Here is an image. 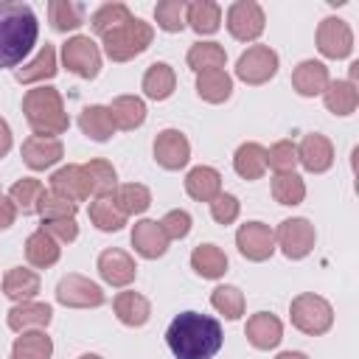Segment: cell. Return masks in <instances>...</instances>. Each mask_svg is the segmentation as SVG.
<instances>
[{
  "label": "cell",
  "instance_id": "41",
  "mask_svg": "<svg viewBox=\"0 0 359 359\" xmlns=\"http://www.w3.org/2000/svg\"><path fill=\"white\" fill-rule=\"evenodd\" d=\"M210 306H213L224 320L233 323V320H241L247 300H244V292H241L238 286L222 283V286H216V289L210 292Z\"/></svg>",
  "mask_w": 359,
  "mask_h": 359
},
{
  "label": "cell",
  "instance_id": "18",
  "mask_svg": "<svg viewBox=\"0 0 359 359\" xmlns=\"http://www.w3.org/2000/svg\"><path fill=\"white\" fill-rule=\"evenodd\" d=\"M53 320V309L48 303L39 300H25V303H14L6 314V323L11 331L22 334V331H36V328H48Z\"/></svg>",
  "mask_w": 359,
  "mask_h": 359
},
{
  "label": "cell",
  "instance_id": "17",
  "mask_svg": "<svg viewBox=\"0 0 359 359\" xmlns=\"http://www.w3.org/2000/svg\"><path fill=\"white\" fill-rule=\"evenodd\" d=\"M132 247H135V252H137L140 258L154 261V258H163V255L168 252V236L163 233L160 222H154V219H140V222H135V227H132Z\"/></svg>",
  "mask_w": 359,
  "mask_h": 359
},
{
  "label": "cell",
  "instance_id": "25",
  "mask_svg": "<svg viewBox=\"0 0 359 359\" xmlns=\"http://www.w3.org/2000/svg\"><path fill=\"white\" fill-rule=\"evenodd\" d=\"M39 275L28 266H11L6 275H3V294L11 300V303H25V300H34L39 294Z\"/></svg>",
  "mask_w": 359,
  "mask_h": 359
},
{
  "label": "cell",
  "instance_id": "27",
  "mask_svg": "<svg viewBox=\"0 0 359 359\" xmlns=\"http://www.w3.org/2000/svg\"><path fill=\"white\" fill-rule=\"evenodd\" d=\"M323 104L331 115H351L356 112L359 107V90H356V81H348V79H337V81H328L325 93H323Z\"/></svg>",
  "mask_w": 359,
  "mask_h": 359
},
{
  "label": "cell",
  "instance_id": "40",
  "mask_svg": "<svg viewBox=\"0 0 359 359\" xmlns=\"http://www.w3.org/2000/svg\"><path fill=\"white\" fill-rule=\"evenodd\" d=\"M42 191H45V185H42L36 177H22V180H17V182L8 188V199L14 202L17 213L31 216V213H36V205H39Z\"/></svg>",
  "mask_w": 359,
  "mask_h": 359
},
{
  "label": "cell",
  "instance_id": "53",
  "mask_svg": "<svg viewBox=\"0 0 359 359\" xmlns=\"http://www.w3.org/2000/svg\"><path fill=\"white\" fill-rule=\"evenodd\" d=\"M275 359H309L303 351H280Z\"/></svg>",
  "mask_w": 359,
  "mask_h": 359
},
{
  "label": "cell",
  "instance_id": "35",
  "mask_svg": "<svg viewBox=\"0 0 359 359\" xmlns=\"http://www.w3.org/2000/svg\"><path fill=\"white\" fill-rule=\"evenodd\" d=\"M196 95L208 104H224L233 95V76L227 70L196 73Z\"/></svg>",
  "mask_w": 359,
  "mask_h": 359
},
{
  "label": "cell",
  "instance_id": "14",
  "mask_svg": "<svg viewBox=\"0 0 359 359\" xmlns=\"http://www.w3.org/2000/svg\"><path fill=\"white\" fill-rule=\"evenodd\" d=\"M95 266H98L101 280L109 283V286H115V289H123V286H129V283L137 278V264H135V258H132L126 250H118V247L104 250V252L98 255Z\"/></svg>",
  "mask_w": 359,
  "mask_h": 359
},
{
  "label": "cell",
  "instance_id": "33",
  "mask_svg": "<svg viewBox=\"0 0 359 359\" xmlns=\"http://www.w3.org/2000/svg\"><path fill=\"white\" fill-rule=\"evenodd\" d=\"M81 168H84V177H87L90 196L101 199V196H112L115 194V188H118V171H115V165L109 160L95 157V160L84 163Z\"/></svg>",
  "mask_w": 359,
  "mask_h": 359
},
{
  "label": "cell",
  "instance_id": "10",
  "mask_svg": "<svg viewBox=\"0 0 359 359\" xmlns=\"http://www.w3.org/2000/svg\"><path fill=\"white\" fill-rule=\"evenodd\" d=\"M224 25H227L233 39L255 42L266 28V17H264V8L255 0H236L227 8V22Z\"/></svg>",
  "mask_w": 359,
  "mask_h": 359
},
{
  "label": "cell",
  "instance_id": "11",
  "mask_svg": "<svg viewBox=\"0 0 359 359\" xmlns=\"http://www.w3.org/2000/svg\"><path fill=\"white\" fill-rule=\"evenodd\" d=\"M236 247L247 261H255V264L269 261L272 252L278 250L275 247V230L264 222H244L236 230Z\"/></svg>",
  "mask_w": 359,
  "mask_h": 359
},
{
  "label": "cell",
  "instance_id": "7",
  "mask_svg": "<svg viewBox=\"0 0 359 359\" xmlns=\"http://www.w3.org/2000/svg\"><path fill=\"white\" fill-rule=\"evenodd\" d=\"M62 65L79 76V79H95L101 73V48L84 36V34H76L70 36L65 45H62Z\"/></svg>",
  "mask_w": 359,
  "mask_h": 359
},
{
  "label": "cell",
  "instance_id": "1",
  "mask_svg": "<svg viewBox=\"0 0 359 359\" xmlns=\"http://www.w3.org/2000/svg\"><path fill=\"white\" fill-rule=\"evenodd\" d=\"M165 342L174 359H213L222 351L224 334L219 320L199 311H182L165 328Z\"/></svg>",
  "mask_w": 359,
  "mask_h": 359
},
{
  "label": "cell",
  "instance_id": "21",
  "mask_svg": "<svg viewBox=\"0 0 359 359\" xmlns=\"http://www.w3.org/2000/svg\"><path fill=\"white\" fill-rule=\"evenodd\" d=\"M50 191L59 194V196H65V199H70V202H76V205L84 202V199L90 196L84 168H81L79 163H67V165L56 168V171L50 174Z\"/></svg>",
  "mask_w": 359,
  "mask_h": 359
},
{
  "label": "cell",
  "instance_id": "43",
  "mask_svg": "<svg viewBox=\"0 0 359 359\" xmlns=\"http://www.w3.org/2000/svg\"><path fill=\"white\" fill-rule=\"evenodd\" d=\"M272 196H275L278 205H289V208L300 205L306 199V182H303V177L294 174V171L275 174L272 177Z\"/></svg>",
  "mask_w": 359,
  "mask_h": 359
},
{
  "label": "cell",
  "instance_id": "2",
  "mask_svg": "<svg viewBox=\"0 0 359 359\" xmlns=\"http://www.w3.org/2000/svg\"><path fill=\"white\" fill-rule=\"evenodd\" d=\"M39 36V20L28 3L0 0V70L17 67Z\"/></svg>",
  "mask_w": 359,
  "mask_h": 359
},
{
  "label": "cell",
  "instance_id": "9",
  "mask_svg": "<svg viewBox=\"0 0 359 359\" xmlns=\"http://www.w3.org/2000/svg\"><path fill=\"white\" fill-rule=\"evenodd\" d=\"M104 300H107L104 289L79 272H67L56 283V303H62L67 309H98V306H104Z\"/></svg>",
  "mask_w": 359,
  "mask_h": 359
},
{
  "label": "cell",
  "instance_id": "19",
  "mask_svg": "<svg viewBox=\"0 0 359 359\" xmlns=\"http://www.w3.org/2000/svg\"><path fill=\"white\" fill-rule=\"evenodd\" d=\"M244 337L252 348L258 351H269V348H278L280 339H283V323L269 314V311H255L247 325H244Z\"/></svg>",
  "mask_w": 359,
  "mask_h": 359
},
{
  "label": "cell",
  "instance_id": "48",
  "mask_svg": "<svg viewBox=\"0 0 359 359\" xmlns=\"http://www.w3.org/2000/svg\"><path fill=\"white\" fill-rule=\"evenodd\" d=\"M191 213L188 210H180V208H174V210H168L163 219H160V227H163V233L168 236V241H182L188 233H191Z\"/></svg>",
  "mask_w": 359,
  "mask_h": 359
},
{
  "label": "cell",
  "instance_id": "3",
  "mask_svg": "<svg viewBox=\"0 0 359 359\" xmlns=\"http://www.w3.org/2000/svg\"><path fill=\"white\" fill-rule=\"evenodd\" d=\"M22 112H25L31 132L42 135V137H59L70 126V118L65 112V101H62L59 90L45 87V84L34 87L22 95Z\"/></svg>",
  "mask_w": 359,
  "mask_h": 359
},
{
  "label": "cell",
  "instance_id": "23",
  "mask_svg": "<svg viewBox=\"0 0 359 359\" xmlns=\"http://www.w3.org/2000/svg\"><path fill=\"white\" fill-rule=\"evenodd\" d=\"M185 194L196 202H213L222 194V174L213 165H194L185 174Z\"/></svg>",
  "mask_w": 359,
  "mask_h": 359
},
{
  "label": "cell",
  "instance_id": "45",
  "mask_svg": "<svg viewBox=\"0 0 359 359\" xmlns=\"http://www.w3.org/2000/svg\"><path fill=\"white\" fill-rule=\"evenodd\" d=\"M76 210L79 205L53 194V191H42L39 196V205H36V213L42 216V222H53V219H76Z\"/></svg>",
  "mask_w": 359,
  "mask_h": 359
},
{
  "label": "cell",
  "instance_id": "13",
  "mask_svg": "<svg viewBox=\"0 0 359 359\" xmlns=\"http://www.w3.org/2000/svg\"><path fill=\"white\" fill-rule=\"evenodd\" d=\"M154 160L165 171H180L191 160V143L180 129H163L154 137Z\"/></svg>",
  "mask_w": 359,
  "mask_h": 359
},
{
  "label": "cell",
  "instance_id": "32",
  "mask_svg": "<svg viewBox=\"0 0 359 359\" xmlns=\"http://www.w3.org/2000/svg\"><path fill=\"white\" fill-rule=\"evenodd\" d=\"M109 115H112L115 129H123V132L140 129L146 121V101L137 95H118L109 104Z\"/></svg>",
  "mask_w": 359,
  "mask_h": 359
},
{
  "label": "cell",
  "instance_id": "34",
  "mask_svg": "<svg viewBox=\"0 0 359 359\" xmlns=\"http://www.w3.org/2000/svg\"><path fill=\"white\" fill-rule=\"evenodd\" d=\"M79 129L95 140V143H107L112 135H115V123H112V115H109V107H101V104H90L81 109L79 115Z\"/></svg>",
  "mask_w": 359,
  "mask_h": 359
},
{
  "label": "cell",
  "instance_id": "52",
  "mask_svg": "<svg viewBox=\"0 0 359 359\" xmlns=\"http://www.w3.org/2000/svg\"><path fill=\"white\" fill-rule=\"evenodd\" d=\"M11 143H14V137H11V126L6 123V118H0V160L11 151Z\"/></svg>",
  "mask_w": 359,
  "mask_h": 359
},
{
  "label": "cell",
  "instance_id": "39",
  "mask_svg": "<svg viewBox=\"0 0 359 359\" xmlns=\"http://www.w3.org/2000/svg\"><path fill=\"white\" fill-rule=\"evenodd\" d=\"M132 17H135V14L129 11L126 3H104V6H98V8L93 11V17H90V28H93V34L104 36V34L115 31L118 25L129 22Z\"/></svg>",
  "mask_w": 359,
  "mask_h": 359
},
{
  "label": "cell",
  "instance_id": "20",
  "mask_svg": "<svg viewBox=\"0 0 359 359\" xmlns=\"http://www.w3.org/2000/svg\"><path fill=\"white\" fill-rule=\"evenodd\" d=\"M331 81V73L323 62L317 59H303L294 70H292V87L297 95L303 98H314V95H323L325 87Z\"/></svg>",
  "mask_w": 359,
  "mask_h": 359
},
{
  "label": "cell",
  "instance_id": "50",
  "mask_svg": "<svg viewBox=\"0 0 359 359\" xmlns=\"http://www.w3.org/2000/svg\"><path fill=\"white\" fill-rule=\"evenodd\" d=\"M39 227H42L45 233H50L59 244H70V241L79 238V224H76V219H53V222H42Z\"/></svg>",
  "mask_w": 359,
  "mask_h": 359
},
{
  "label": "cell",
  "instance_id": "55",
  "mask_svg": "<svg viewBox=\"0 0 359 359\" xmlns=\"http://www.w3.org/2000/svg\"><path fill=\"white\" fill-rule=\"evenodd\" d=\"M8 359H22V356H14V353H11V356H8Z\"/></svg>",
  "mask_w": 359,
  "mask_h": 359
},
{
  "label": "cell",
  "instance_id": "29",
  "mask_svg": "<svg viewBox=\"0 0 359 359\" xmlns=\"http://www.w3.org/2000/svg\"><path fill=\"white\" fill-rule=\"evenodd\" d=\"M233 168H236V174H238L241 180H247V182L261 180L264 171H266V149H264L261 143H255V140L241 143V146L236 149V154H233Z\"/></svg>",
  "mask_w": 359,
  "mask_h": 359
},
{
  "label": "cell",
  "instance_id": "37",
  "mask_svg": "<svg viewBox=\"0 0 359 359\" xmlns=\"http://www.w3.org/2000/svg\"><path fill=\"white\" fill-rule=\"evenodd\" d=\"M188 67L194 73H205V70H224L227 65V53L219 42H194L188 48V56H185Z\"/></svg>",
  "mask_w": 359,
  "mask_h": 359
},
{
  "label": "cell",
  "instance_id": "15",
  "mask_svg": "<svg viewBox=\"0 0 359 359\" xmlns=\"http://www.w3.org/2000/svg\"><path fill=\"white\" fill-rule=\"evenodd\" d=\"M22 163L31 168V171H45L50 165H56L62 157H65V146L59 137H42V135H31L22 140Z\"/></svg>",
  "mask_w": 359,
  "mask_h": 359
},
{
  "label": "cell",
  "instance_id": "51",
  "mask_svg": "<svg viewBox=\"0 0 359 359\" xmlns=\"http://www.w3.org/2000/svg\"><path fill=\"white\" fill-rule=\"evenodd\" d=\"M14 222H17V208H14V202L0 194V230H8Z\"/></svg>",
  "mask_w": 359,
  "mask_h": 359
},
{
  "label": "cell",
  "instance_id": "31",
  "mask_svg": "<svg viewBox=\"0 0 359 359\" xmlns=\"http://www.w3.org/2000/svg\"><path fill=\"white\" fill-rule=\"evenodd\" d=\"M191 269L205 280H219L227 272V255L216 244H199L191 252Z\"/></svg>",
  "mask_w": 359,
  "mask_h": 359
},
{
  "label": "cell",
  "instance_id": "8",
  "mask_svg": "<svg viewBox=\"0 0 359 359\" xmlns=\"http://www.w3.org/2000/svg\"><path fill=\"white\" fill-rule=\"evenodd\" d=\"M278 65H280V59L269 45H250L236 62V79L258 87V84H266L269 79H275Z\"/></svg>",
  "mask_w": 359,
  "mask_h": 359
},
{
  "label": "cell",
  "instance_id": "30",
  "mask_svg": "<svg viewBox=\"0 0 359 359\" xmlns=\"http://www.w3.org/2000/svg\"><path fill=\"white\" fill-rule=\"evenodd\" d=\"M59 255H62L59 241H56L50 233H45L42 227L34 230V233L25 238V258H28L31 266L48 269V266H53V264L59 261Z\"/></svg>",
  "mask_w": 359,
  "mask_h": 359
},
{
  "label": "cell",
  "instance_id": "4",
  "mask_svg": "<svg viewBox=\"0 0 359 359\" xmlns=\"http://www.w3.org/2000/svg\"><path fill=\"white\" fill-rule=\"evenodd\" d=\"M154 39V28L149 22H143L140 17H132L129 22L118 25L115 31L101 36V48L107 53V59L112 62H129L135 56H140Z\"/></svg>",
  "mask_w": 359,
  "mask_h": 359
},
{
  "label": "cell",
  "instance_id": "47",
  "mask_svg": "<svg viewBox=\"0 0 359 359\" xmlns=\"http://www.w3.org/2000/svg\"><path fill=\"white\" fill-rule=\"evenodd\" d=\"M297 165V143L292 140H278L266 149V168H272L275 174L283 171H294Z\"/></svg>",
  "mask_w": 359,
  "mask_h": 359
},
{
  "label": "cell",
  "instance_id": "46",
  "mask_svg": "<svg viewBox=\"0 0 359 359\" xmlns=\"http://www.w3.org/2000/svg\"><path fill=\"white\" fill-rule=\"evenodd\" d=\"M154 20L157 28L165 34H180L185 28V3L182 0H160L154 6Z\"/></svg>",
  "mask_w": 359,
  "mask_h": 359
},
{
  "label": "cell",
  "instance_id": "54",
  "mask_svg": "<svg viewBox=\"0 0 359 359\" xmlns=\"http://www.w3.org/2000/svg\"><path fill=\"white\" fill-rule=\"evenodd\" d=\"M79 359H104V356H98V353H81Z\"/></svg>",
  "mask_w": 359,
  "mask_h": 359
},
{
  "label": "cell",
  "instance_id": "49",
  "mask_svg": "<svg viewBox=\"0 0 359 359\" xmlns=\"http://www.w3.org/2000/svg\"><path fill=\"white\" fill-rule=\"evenodd\" d=\"M238 213H241V202L233 196V194H219L213 202H210V216H213V222L216 224H233L236 219H238Z\"/></svg>",
  "mask_w": 359,
  "mask_h": 359
},
{
  "label": "cell",
  "instance_id": "22",
  "mask_svg": "<svg viewBox=\"0 0 359 359\" xmlns=\"http://www.w3.org/2000/svg\"><path fill=\"white\" fill-rule=\"evenodd\" d=\"M59 73V65H56V48L50 42H45L36 56L31 62H25L22 67L14 70V79L20 84H36V81H50L53 76Z\"/></svg>",
  "mask_w": 359,
  "mask_h": 359
},
{
  "label": "cell",
  "instance_id": "16",
  "mask_svg": "<svg viewBox=\"0 0 359 359\" xmlns=\"http://www.w3.org/2000/svg\"><path fill=\"white\" fill-rule=\"evenodd\" d=\"M297 163L311 174L328 171L334 165V143L320 132L303 135V140L297 143Z\"/></svg>",
  "mask_w": 359,
  "mask_h": 359
},
{
  "label": "cell",
  "instance_id": "24",
  "mask_svg": "<svg viewBox=\"0 0 359 359\" xmlns=\"http://www.w3.org/2000/svg\"><path fill=\"white\" fill-rule=\"evenodd\" d=\"M140 90H143V95L151 98V101H165V98H171L174 90H177V73H174V67H171L168 62H154V65H149L146 73H143Z\"/></svg>",
  "mask_w": 359,
  "mask_h": 359
},
{
  "label": "cell",
  "instance_id": "28",
  "mask_svg": "<svg viewBox=\"0 0 359 359\" xmlns=\"http://www.w3.org/2000/svg\"><path fill=\"white\" fill-rule=\"evenodd\" d=\"M185 25L194 28L199 36L216 34L222 25V6L213 0H194L185 3Z\"/></svg>",
  "mask_w": 359,
  "mask_h": 359
},
{
  "label": "cell",
  "instance_id": "6",
  "mask_svg": "<svg viewBox=\"0 0 359 359\" xmlns=\"http://www.w3.org/2000/svg\"><path fill=\"white\" fill-rule=\"evenodd\" d=\"M317 244V230L309 219L303 216H292L283 219L275 230V247L289 258V261H300L306 258Z\"/></svg>",
  "mask_w": 359,
  "mask_h": 359
},
{
  "label": "cell",
  "instance_id": "36",
  "mask_svg": "<svg viewBox=\"0 0 359 359\" xmlns=\"http://www.w3.org/2000/svg\"><path fill=\"white\" fill-rule=\"evenodd\" d=\"M112 202H115V208H118L126 219H129V216H140V213H146L149 205H151V191H149L146 185H140V182H123V185L115 188Z\"/></svg>",
  "mask_w": 359,
  "mask_h": 359
},
{
  "label": "cell",
  "instance_id": "44",
  "mask_svg": "<svg viewBox=\"0 0 359 359\" xmlns=\"http://www.w3.org/2000/svg\"><path fill=\"white\" fill-rule=\"evenodd\" d=\"M90 222L101 230V233H118L123 224H126V216L115 208L112 196H101V199H93L90 202Z\"/></svg>",
  "mask_w": 359,
  "mask_h": 359
},
{
  "label": "cell",
  "instance_id": "5",
  "mask_svg": "<svg viewBox=\"0 0 359 359\" xmlns=\"http://www.w3.org/2000/svg\"><path fill=\"white\" fill-rule=\"evenodd\" d=\"M289 320L297 331H303L309 337H323L334 325V309L325 297H320L314 292H300L289 303Z\"/></svg>",
  "mask_w": 359,
  "mask_h": 359
},
{
  "label": "cell",
  "instance_id": "38",
  "mask_svg": "<svg viewBox=\"0 0 359 359\" xmlns=\"http://www.w3.org/2000/svg\"><path fill=\"white\" fill-rule=\"evenodd\" d=\"M11 353H14V356H22V359H50V356H53V339L45 334V328L22 331V334L14 339Z\"/></svg>",
  "mask_w": 359,
  "mask_h": 359
},
{
  "label": "cell",
  "instance_id": "26",
  "mask_svg": "<svg viewBox=\"0 0 359 359\" xmlns=\"http://www.w3.org/2000/svg\"><path fill=\"white\" fill-rule=\"evenodd\" d=\"M112 309H115V317L129 328H140L151 317V303L140 292H118L112 300Z\"/></svg>",
  "mask_w": 359,
  "mask_h": 359
},
{
  "label": "cell",
  "instance_id": "12",
  "mask_svg": "<svg viewBox=\"0 0 359 359\" xmlns=\"http://www.w3.org/2000/svg\"><path fill=\"white\" fill-rule=\"evenodd\" d=\"M317 50L325 59H348L353 53V31L342 17H325L317 25Z\"/></svg>",
  "mask_w": 359,
  "mask_h": 359
},
{
  "label": "cell",
  "instance_id": "42",
  "mask_svg": "<svg viewBox=\"0 0 359 359\" xmlns=\"http://www.w3.org/2000/svg\"><path fill=\"white\" fill-rule=\"evenodd\" d=\"M48 17H50V28L59 34L76 31L84 22V6L70 3V0H50L48 3Z\"/></svg>",
  "mask_w": 359,
  "mask_h": 359
}]
</instances>
